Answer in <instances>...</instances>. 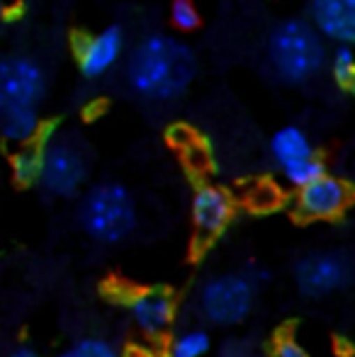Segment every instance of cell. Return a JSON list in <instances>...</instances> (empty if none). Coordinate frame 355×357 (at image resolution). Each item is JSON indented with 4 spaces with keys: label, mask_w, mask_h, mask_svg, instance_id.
<instances>
[{
    "label": "cell",
    "mask_w": 355,
    "mask_h": 357,
    "mask_svg": "<svg viewBox=\"0 0 355 357\" xmlns=\"http://www.w3.org/2000/svg\"><path fill=\"white\" fill-rule=\"evenodd\" d=\"M270 153H273L275 163L282 170V168H287V165L297 163V160L309 158V155H314L317 151H314L309 137L299 127H282L270 139Z\"/></svg>",
    "instance_id": "4fadbf2b"
},
{
    "label": "cell",
    "mask_w": 355,
    "mask_h": 357,
    "mask_svg": "<svg viewBox=\"0 0 355 357\" xmlns=\"http://www.w3.org/2000/svg\"><path fill=\"white\" fill-rule=\"evenodd\" d=\"M47 93V75L27 56L0 59V117L22 109H37Z\"/></svg>",
    "instance_id": "5b68a950"
},
{
    "label": "cell",
    "mask_w": 355,
    "mask_h": 357,
    "mask_svg": "<svg viewBox=\"0 0 355 357\" xmlns=\"http://www.w3.org/2000/svg\"><path fill=\"white\" fill-rule=\"evenodd\" d=\"M10 357H39V353H34L32 348H17Z\"/></svg>",
    "instance_id": "7402d4cb"
},
{
    "label": "cell",
    "mask_w": 355,
    "mask_h": 357,
    "mask_svg": "<svg viewBox=\"0 0 355 357\" xmlns=\"http://www.w3.org/2000/svg\"><path fill=\"white\" fill-rule=\"evenodd\" d=\"M197 59L176 37L151 32L134 47L127 78L137 95L151 102H171L192 85Z\"/></svg>",
    "instance_id": "6da1fadb"
},
{
    "label": "cell",
    "mask_w": 355,
    "mask_h": 357,
    "mask_svg": "<svg viewBox=\"0 0 355 357\" xmlns=\"http://www.w3.org/2000/svg\"><path fill=\"white\" fill-rule=\"evenodd\" d=\"M171 22L180 32H195L199 27V10L192 0H173Z\"/></svg>",
    "instance_id": "ffe728a7"
},
{
    "label": "cell",
    "mask_w": 355,
    "mask_h": 357,
    "mask_svg": "<svg viewBox=\"0 0 355 357\" xmlns=\"http://www.w3.org/2000/svg\"><path fill=\"white\" fill-rule=\"evenodd\" d=\"M10 20V8L0 0V22H8Z\"/></svg>",
    "instance_id": "603a6c76"
},
{
    "label": "cell",
    "mask_w": 355,
    "mask_h": 357,
    "mask_svg": "<svg viewBox=\"0 0 355 357\" xmlns=\"http://www.w3.org/2000/svg\"><path fill=\"white\" fill-rule=\"evenodd\" d=\"M256 282L248 275L227 273L212 278L199 291L202 314L217 326H236L251 314Z\"/></svg>",
    "instance_id": "277c9868"
},
{
    "label": "cell",
    "mask_w": 355,
    "mask_h": 357,
    "mask_svg": "<svg viewBox=\"0 0 355 357\" xmlns=\"http://www.w3.org/2000/svg\"><path fill=\"white\" fill-rule=\"evenodd\" d=\"M209 350V335L199 328L180 333L171 345V357H202Z\"/></svg>",
    "instance_id": "e0dca14e"
},
{
    "label": "cell",
    "mask_w": 355,
    "mask_h": 357,
    "mask_svg": "<svg viewBox=\"0 0 355 357\" xmlns=\"http://www.w3.org/2000/svg\"><path fill=\"white\" fill-rule=\"evenodd\" d=\"M81 226L100 243H119L137 226V204L124 185H95L81 202Z\"/></svg>",
    "instance_id": "3957f363"
},
{
    "label": "cell",
    "mask_w": 355,
    "mask_h": 357,
    "mask_svg": "<svg viewBox=\"0 0 355 357\" xmlns=\"http://www.w3.org/2000/svg\"><path fill=\"white\" fill-rule=\"evenodd\" d=\"M129 314L146 338H161L171 328L176 304L166 289H142L129 299Z\"/></svg>",
    "instance_id": "30bf717a"
},
{
    "label": "cell",
    "mask_w": 355,
    "mask_h": 357,
    "mask_svg": "<svg viewBox=\"0 0 355 357\" xmlns=\"http://www.w3.org/2000/svg\"><path fill=\"white\" fill-rule=\"evenodd\" d=\"M297 284L304 294L309 296H324L331 291L341 289L351 278L348 260L341 253H312L299 260L297 265Z\"/></svg>",
    "instance_id": "9c48e42d"
},
{
    "label": "cell",
    "mask_w": 355,
    "mask_h": 357,
    "mask_svg": "<svg viewBox=\"0 0 355 357\" xmlns=\"http://www.w3.org/2000/svg\"><path fill=\"white\" fill-rule=\"evenodd\" d=\"M13 178L20 185H34L39 183V173H42V149L37 144H24L17 153L13 155Z\"/></svg>",
    "instance_id": "9a60e30c"
},
{
    "label": "cell",
    "mask_w": 355,
    "mask_h": 357,
    "mask_svg": "<svg viewBox=\"0 0 355 357\" xmlns=\"http://www.w3.org/2000/svg\"><path fill=\"white\" fill-rule=\"evenodd\" d=\"M275 357H309L307 350L292 338H280L275 343Z\"/></svg>",
    "instance_id": "44dd1931"
},
{
    "label": "cell",
    "mask_w": 355,
    "mask_h": 357,
    "mask_svg": "<svg viewBox=\"0 0 355 357\" xmlns=\"http://www.w3.org/2000/svg\"><path fill=\"white\" fill-rule=\"evenodd\" d=\"M42 149V173H39V183L44 190L59 197H71L81 190V185L88 178V160L83 151L73 142L63 137H54L47 144L39 146Z\"/></svg>",
    "instance_id": "8992f818"
},
{
    "label": "cell",
    "mask_w": 355,
    "mask_h": 357,
    "mask_svg": "<svg viewBox=\"0 0 355 357\" xmlns=\"http://www.w3.org/2000/svg\"><path fill=\"white\" fill-rule=\"evenodd\" d=\"M39 119L37 109H22V112H13L8 117H0V132L8 142L13 144H32L39 132Z\"/></svg>",
    "instance_id": "5bb4252c"
},
{
    "label": "cell",
    "mask_w": 355,
    "mask_h": 357,
    "mask_svg": "<svg viewBox=\"0 0 355 357\" xmlns=\"http://www.w3.org/2000/svg\"><path fill=\"white\" fill-rule=\"evenodd\" d=\"M61 357H119L117 348L103 338H81Z\"/></svg>",
    "instance_id": "d6986e66"
},
{
    "label": "cell",
    "mask_w": 355,
    "mask_h": 357,
    "mask_svg": "<svg viewBox=\"0 0 355 357\" xmlns=\"http://www.w3.org/2000/svg\"><path fill=\"white\" fill-rule=\"evenodd\" d=\"M312 22L322 39L351 47L355 39V0H312Z\"/></svg>",
    "instance_id": "8fae6325"
},
{
    "label": "cell",
    "mask_w": 355,
    "mask_h": 357,
    "mask_svg": "<svg viewBox=\"0 0 355 357\" xmlns=\"http://www.w3.org/2000/svg\"><path fill=\"white\" fill-rule=\"evenodd\" d=\"M331 75H333V83H336L343 93H351L355 88V61H353L351 47H338L336 52H333Z\"/></svg>",
    "instance_id": "ac0fdd59"
},
{
    "label": "cell",
    "mask_w": 355,
    "mask_h": 357,
    "mask_svg": "<svg viewBox=\"0 0 355 357\" xmlns=\"http://www.w3.org/2000/svg\"><path fill=\"white\" fill-rule=\"evenodd\" d=\"M268 56L275 73L287 83H307L322 71L326 47L317 29L304 20H282L270 32Z\"/></svg>",
    "instance_id": "7a4b0ae2"
},
{
    "label": "cell",
    "mask_w": 355,
    "mask_h": 357,
    "mask_svg": "<svg viewBox=\"0 0 355 357\" xmlns=\"http://www.w3.org/2000/svg\"><path fill=\"white\" fill-rule=\"evenodd\" d=\"M282 175H285V180H287V185L302 190V188H307L309 183H314L317 178L326 175V165H324V160L314 153V155H309V158L297 160V163L282 168Z\"/></svg>",
    "instance_id": "2e32d148"
},
{
    "label": "cell",
    "mask_w": 355,
    "mask_h": 357,
    "mask_svg": "<svg viewBox=\"0 0 355 357\" xmlns=\"http://www.w3.org/2000/svg\"><path fill=\"white\" fill-rule=\"evenodd\" d=\"M351 204V185L336 175H322L307 188L297 190V212L304 219H336Z\"/></svg>",
    "instance_id": "ba28073f"
},
{
    "label": "cell",
    "mask_w": 355,
    "mask_h": 357,
    "mask_svg": "<svg viewBox=\"0 0 355 357\" xmlns=\"http://www.w3.org/2000/svg\"><path fill=\"white\" fill-rule=\"evenodd\" d=\"M234 214V202L227 190L214 188V185H202L197 188L192 197V221L195 229L204 238L219 236L229 226Z\"/></svg>",
    "instance_id": "7c38bea8"
},
{
    "label": "cell",
    "mask_w": 355,
    "mask_h": 357,
    "mask_svg": "<svg viewBox=\"0 0 355 357\" xmlns=\"http://www.w3.org/2000/svg\"><path fill=\"white\" fill-rule=\"evenodd\" d=\"M124 52V32L117 24H109L98 34H76L73 37V56L78 71L86 78H100L119 61Z\"/></svg>",
    "instance_id": "52a82bcc"
}]
</instances>
